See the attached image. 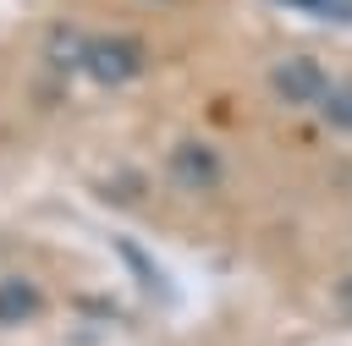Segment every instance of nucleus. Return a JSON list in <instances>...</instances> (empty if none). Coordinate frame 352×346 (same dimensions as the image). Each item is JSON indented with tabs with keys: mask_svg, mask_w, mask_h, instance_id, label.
<instances>
[{
	"mask_svg": "<svg viewBox=\"0 0 352 346\" xmlns=\"http://www.w3.org/2000/svg\"><path fill=\"white\" fill-rule=\"evenodd\" d=\"M77 71L99 88H126L138 71H143V44L126 38V33H99V38H82L77 49Z\"/></svg>",
	"mask_w": 352,
	"mask_h": 346,
	"instance_id": "obj_1",
	"label": "nucleus"
},
{
	"mask_svg": "<svg viewBox=\"0 0 352 346\" xmlns=\"http://www.w3.org/2000/svg\"><path fill=\"white\" fill-rule=\"evenodd\" d=\"M319 115H324V126H330V132L352 137V77H336V82L324 88V99H319Z\"/></svg>",
	"mask_w": 352,
	"mask_h": 346,
	"instance_id": "obj_5",
	"label": "nucleus"
},
{
	"mask_svg": "<svg viewBox=\"0 0 352 346\" xmlns=\"http://www.w3.org/2000/svg\"><path fill=\"white\" fill-rule=\"evenodd\" d=\"M44 308H50V297H44L28 275H6V280H0V324H6V330L44 319Z\"/></svg>",
	"mask_w": 352,
	"mask_h": 346,
	"instance_id": "obj_4",
	"label": "nucleus"
},
{
	"mask_svg": "<svg viewBox=\"0 0 352 346\" xmlns=\"http://www.w3.org/2000/svg\"><path fill=\"white\" fill-rule=\"evenodd\" d=\"M330 82H336V77L324 71L319 55H286V60L270 66V93H275L280 104H319Z\"/></svg>",
	"mask_w": 352,
	"mask_h": 346,
	"instance_id": "obj_2",
	"label": "nucleus"
},
{
	"mask_svg": "<svg viewBox=\"0 0 352 346\" xmlns=\"http://www.w3.org/2000/svg\"><path fill=\"white\" fill-rule=\"evenodd\" d=\"M170 176L182 187H192V192H209V187L226 181V159L204 137H182V143H170Z\"/></svg>",
	"mask_w": 352,
	"mask_h": 346,
	"instance_id": "obj_3",
	"label": "nucleus"
}]
</instances>
